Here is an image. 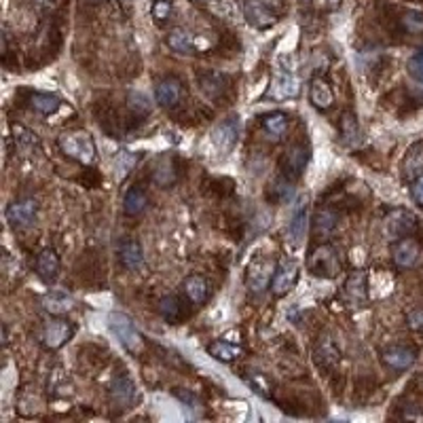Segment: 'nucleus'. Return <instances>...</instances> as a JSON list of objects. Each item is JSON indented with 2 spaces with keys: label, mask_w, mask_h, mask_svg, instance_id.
<instances>
[{
  "label": "nucleus",
  "mask_w": 423,
  "mask_h": 423,
  "mask_svg": "<svg viewBox=\"0 0 423 423\" xmlns=\"http://www.w3.org/2000/svg\"><path fill=\"white\" fill-rule=\"evenodd\" d=\"M406 70L417 83H423V49H419V51H415L410 55V60L406 64Z\"/></svg>",
  "instance_id": "obj_38"
},
{
  "label": "nucleus",
  "mask_w": 423,
  "mask_h": 423,
  "mask_svg": "<svg viewBox=\"0 0 423 423\" xmlns=\"http://www.w3.org/2000/svg\"><path fill=\"white\" fill-rule=\"evenodd\" d=\"M294 180L286 178L284 174H279L267 188V199L275 205H284V203H292L294 201Z\"/></svg>",
  "instance_id": "obj_26"
},
{
  "label": "nucleus",
  "mask_w": 423,
  "mask_h": 423,
  "mask_svg": "<svg viewBox=\"0 0 423 423\" xmlns=\"http://www.w3.org/2000/svg\"><path fill=\"white\" fill-rule=\"evenodd\" d=\"M402 26H404L406 32H421V30H423V13L408 11V13L402 18Z\"/></svg>",
  "instance_id": "obj_40"
},
{
  "label": "nucleus",
  "mask_w": 423,
  "mask_h": 423,
  "mask_svg": "<svg viewBox=\"0 0 423 423\" xmlns=\"http://www.w3.org/2000/svg\"><path fill=\"white\" fill-rule=\"evenodd\" d=\"M188 300V298H186ZM186 300L176 296V294H169V296H163L157 305V311L159 315L163 317L165 322L169 324H180L184 317H188V307H186Z\"/></svg>",
  "instance_id": "obj_22"
},
{
  "label": "nucleus",
  "mask_w": 423,
  "mask_h": 423,
  "mask_svg": "<svg viewBox=\"0 0 423 423\" xmlns=\"http://www.w3.org/2000/svg\"><path fill=\"white\" fill-rule=\"evenodd\" d=\"M275 263L267 256H256L248 271H246V288L252 292V294H263L267 288H271V279H273V273H275Z\"/></svg>",
  "instance_id": "obj_6"
},
{
  "label": "nucleus",
  "mask_w": 423,
  "mask_h": 423,
  "mask_svg": "<svg viewBox=\"0 0 423 423\" xmlns=\"http://www.w3.org/2000/svg\"><path fill=\"white\" fill-rule=\"evenodd\" d=\"M339 134L345 146H356L360 142V121L352 109H345L339 119Z\"/></svg>",
  "instance_id": "obj_28"
},
{
  "label": "nucleus",
  "mask_w": 423,
  "mask_h": 423,
  "mask_svg": "<svg viewBox=\"0 0 423 423\" xmlns=\"http://www.w3.org/2000/svg\"><path fill=\"white\" fill-rule=\"evenodd\" d=\"M57 146L60 151L83 163V165H91L97 157V148H95V140L89 132H70V134H62L57 138Z\"/></svg>",
  "instance_id": "obj_2"
},
{
  "label": "nucleus",
  "mask_w": 423,
  "mask_h": 423,
  "mask_svg": "<svg viewBox=\"0 0 423 423\" xmlns=\"http://www.w3.org/2000/svg\"><path fill=\"white\" fill-rule=\"evenodd\" d=\"M381 360L391 370H406L417 362V352L406 345H389L381 352Z\"/></svg>",
  "instance_id": "obj_17"
},
{
  "label": "nucleus",
  "mask_w": 423,
  "mask_h": 423,
  "mask_svg": "<svg viewBox=\"0 0 423 423\" xmlns=\"http://www.w3.org/2000/svg\"><path fill=\"white\" fill-rule=\"evenodd\" d=\"M410 197L415 199V203L423 205V176L410 182Z\"/></svg>",
  "instance_id": "obj_42"
},
{
  "label": "nucleus",
  "mask_w": 423,
  "mask_h": 423,
  "mask_svg": "<svg viewBox=\"0 0 423 423\" xmlns=\"http://www.w3.org/2000/svg\"><path fill=\"white\" fill-rule=\"evenodd\" d=\"M244 18L256 30H269L277 24L279 13L273 7L271 0H246L244 3Z\"/></svg>",
  "instance_id": "obj_5"
},
{
  "label": "nucleus",
  "mask_w": 423,
  "mask_h": 423,
  "mask_svg": "<svg viewBox=\"0 0 423 423\" xmlns=\"http://www.w3.org/2000/svg\"><path fill=\"white\" fill-rule=\"evenodd\" d=\"M119 261L127 271H138L144 265V250L138 240H125L119 248Z\"/></svg>",
  "instance_id": "obj_29"
},
{
  "label": "nucleus",
  "mask_w": 423,
  "mask_h": 423,
  "mask_svg": "<svg viewBox=\"0 0 423 423\" xmlns=\"http://www.w3.org/2000/svg\"><path fill=\"white\" fill-rule=\"evenodd\" d=\"M311 225H313V235H317V237H320V235L322 237L333 235L337 225H339V214L333 207H320L313 214Z\"/></svg>",
  "instance_id": "obj_30"
},
{
  "label": "nucleus",
  "mask_w": 423,
  "mask_h": 423,
  "mask_svg": "<svg viewBox=\"0 0 423 423\" xmlns=\"http://www.w3.org/2000/svg\"><path fill=\"white\" fill-rule=\"evenodd\" d=\"M36 275L45 282V284H53L60 275V269H62V261H60V254L53 250V248H43L39 254H36Z\"/></svg>",
  "instance_id": "obj_20"
},
{
  "label": "nucleus",
  "mask_w": 423,
  "mask_h": 423,
  "mask_svg": "<svg viewBox=\"0 0 423 423\" xmlns=\"http://www.w3.org/2000/svg\"><path fill=\"white\" fill-rule=\"evenodd\" d=\"M383 231L391 242L408 237L417 231V216L408 207H394L383 221Z\"/></svg>",
  "instance_id": "obj_4"
},
{
  "label": "nucleus",
  "mask_w": 423,
  "mask_h": 423,
  "mask_svg": "<svg viewBox=\"0 0 423 423\" xmlns=\"http://www.w3.org/2000/svg\"><path fill=\"white\" fill-rule=\"evenodd\" d=\"M165 43H167V47H169L172 51L182 53V55H186V53L193 51V34H190L188 30H184V28H174V30H169Z\"/></svg>",
  "instance_id": "obj_35"
},
{
  "label": "nucleus",
  "mask_w": 423,
  "mask_h": 423,
  "mask_svg": "<svg viewBox=\"0 0 423 423\" xmlns=\"http://www.w3.org/2000/svg\"><path fill=\"white\" fill-rule=\"evenodd\" d=\"M368 275L366 271L358 269V271H352L343 284V300L347 307L352 309H360V307H366L368 305Z\"/></svg>",
  "instance_id": "obj_10"
},
{
  "label": "nucleus",
  "mask_w": 423,
  "mask_h": 423,
  "mask_svg": "<svg viewBox=\"0 0 423 423\" xmlns=\"http://www.w3.org/2000/svg\"><path fill=\"white\" fill-rule=\"evenodd\" d=\"M307 227H309V209H307V199L303 197V199H298V205L294 207L292 219L288 223V240L294 246H298L305 240Z\"/></svg>",
  "instance_id": "obj_23"
},
{
  "label": "nucleus",
  "mask_w": 423,
  "mask_h": 423,
  "mask_svg": "<svg viewBox=\"0 0 423 423\" xmlns=\"http://www.w3.org/2000/svg\"><path fill=\"white\" fill-rule=\"evenodd\" d=\"M11 138L15 144V151L24 157H32L41 148V138L32 130H28L22 123H11Z\"/></svg>",
  "instance_id": "obj_21"
},
{
  "label": "nucleus",
  "mask_w": 423,
  "mask_h": 423,
  "mask_svg": "<svg viewBox=\"0 0 423 423\" xmlns=\"http://www.w3.org/2000/svg\"><path fill=\"white\" fill-rule=\"evenodd\" d=\"M207 354L214 358V360H219V362H233V360H237L244 354V349L240 345L231 343V341L216 339V341H212L207 345Z\"/></svg>",
  "instance_id": "obj_33"
},
{
  "label": "nucleus",
  "mask_w": 423,
  "mask_h": 423,
  "mask_svg": "<svg viewBox=\"0 0 423 423\" xmlns=\"http://www.w3.org/2000/svg\"><path fill=\"white\" fill-rule=\"evenodd\" d=\"M309 99L317 111H331L335 106V91L328 78L313 76L309 83Z\"/></svg>",
  "instance_id": "obj_18"
},
{
  "label": "nucleus",
  "mask_w": 423,
  "mask_h": 423,
  "mask_svg": "<svg viewBox=\"0 0 423 423\" xmlns=\"http://www.w3.org/2000/svg\"><path fill=\"white\" fill-rule=\"evenodd\" d=\"M3 345L5 347L9 345V326L7 324H3Z\"/></svg>",
  "instance_id": "obj_45"
},
{
  "label": "nucleus",
  "mask_w": 423,
  "mask_h": 423,
  "mask_svg": "<svg viewBox=\"0 0 423 423\" xmlns=\"http://www.w3.org/2000/svg\"><path fill=\"white\" fill-rule=\"evenodd\" d=\"M423 176V142H415L408 146L402 163H400V178L402 182L410 184Z\"/></svg>",
  "instance_id": "obj_15"
},
{
  "label": "nucleus",
  "mask_w": 423,
  "mask_h": 423,
  "mask_svg": "<svg viewBox=\"0 0 423 423\" xmlns=\"http://www.w3.org/2000/svg\"><path fill=\"white\" fill-rule=\"evenodd\" d=\"M72 337H74V326L68 320H64V317H53V320L45 324L41 333V345L49 352H55L64 347Z\"/></svg>",
  "instance_id": "obj_11"
},
{
  "label": "nucleus",
  "mask_w": 423,
  "mask_h": 423,
  "mask_svg": "<svg viewBox=\"0 0 423 423\" xmlns=\"http://www.w3.org/2000/svg\"><path fill=\"white\" fill-rule=\"evenodd\" d=\"M240 132H242V121H240V115H231L227 117L225 121H221L214 132H212V142L214 146L221 151V153H231L233 146L237 144L240 140Z\"/></svg>",
  "instance_id": "obj_13"
},
{
  "label": "nucleus",
  "mask_w": 423,
  "mask_h": 423,
  "mask_svg": "<svg viewBox=\"0 0 423 423\" xmlns=\"http://www.w3.org/2000/svg\"><path fill=\"white\" fill-rule=\"evenodd\" d=\"M199 3H205V0H199Z\"/></svg>",
  "instance_id": "obj_47"
},
{
  "label": "nucleus",
  "mask_w": 423,
  "mask_h": 423,
  "mask_svg": "<svg viewBox=\"0 0 423 423\" xmlns=\"http://www.w3.org/2000/svg\"><path fill=\"white\" fill-rule=\"evenodd\" d=\"M182 95H184V87L174 76L159 81L155 87V102L161 106V109H176V106L182 102Z\"/></svg>",
  "instance_id": "obj_16"
},
{
  "label": "nucleus",
  "mask_w": 423,
  "mask_h": 423,
  "mask_svg": "<svg viewBox=\"0 0 423 423\" xmlns=\"http://www.w3.org/2000/svg\"><path fill=\"white\" fill-rule=\"evenodd\" d=\"M36 219H39V201L32 197L18 199L7 207V221L15 229H28L36 223Z\"/></svg>",
  "instance_id": "obj_12"
},
{
  "label": "nucleus",
  "mask_w": 423,
  "mask_h": 423,
  "mask_svg": "<svg viewBox=\"0 0 423 423\" xmlns=\"http://www.w3.org/2000/svg\"><path fill=\"white\" fill-rule=\"evenodd\" d=\"M148 203H151L148 193L142 186H132L123 195V212H125L127 216H140V214H144Z\"/></svg>",
  "instance_id": "obj_31"
},
{
  "label": "nucleus",
  "mask_w": 423,
  "mask_h": 423,
  "mask_svg": "<svg viewBox=\"0 0 423 423\" xmlns=\"http://www.w3.org/2000/svg\"><path fill=\"white\" fill-rule=\"evenodd\" d=\"M138 159H140V155L130 153V151H121V153L115 157V169H117V178H119V180L127 178V176L132 174V169L136 167Z\"/></svg>",
  "instance_id": "obj_37"
},
{
  "label": "nucleus",
  "mask_w": 423,
  "mask_h": 423,
  "mask_svg": "<svg viewBox=\"0 0 423 423\" xmlns=\"http://www.w3.org/2000/svg\"><path fill=\"white\" fill-rule=\"evenodd\" d=\"M151 15H153L159 24L167 22L169 15H172V0H155L153 7H151Z\"/></svg>",
  "instance_id": "obj_39"
},
{
  "label": "nucleus",
  "mask_w": 423,
  "mask_h": 423,
  "mask_svg": "<svg viewBox=\"0 0 423 423\" xmlns=\"http://www.w3.org/2000/svg\"><path fill=\"white\" fill-rule=\"evenodd\" d=\"M343 5V0H317V7L322 11H337Z\"/></svg>",
  "instance_id": "obj_43"
},
{
  "label": "nucleus",
  "mask_w": 423,
  "mask_h": 423,
  "mask_svg": "<svg viewBox=\"0 0 423 423\" xmlns=\"http://www.w3.org/2000/svg\"><path fill=\"white\" fill-rule=\"evenodd\" d=\"M313 358H315V364L320 368L331 370L341 362V349H339V345H337V341L333 337L324 335V337H320V341L315 343Z\"/></svg>",
  "instance_id": "obj_19"
},
{
  "label": "nucleus",
  "mask_w": 423,
  "mask_h": 423,
  "mask_svg": "<svg viewBox=\"0 0 423 423\" xmlns=\"http://www.w3.org/2000/svg\"><path fill=\"white\" fill-rule=\"evenodd\" d=\"M182 294L193 305H203L209 298V284L203 275H188L182 282Z\"/></svg>",
  "instance_id": "obj_27"
},
{
  "label": "nucleus",
  "mask_w": 423,
  "mask_h": 423,
  "mask_svg": "<svg viewBox=\"0 0 423 423\" xmlns=\"http://www.w3.org/2000/svg\"><path fill=\"white\" fill-rule=\"evenodd\" d=\"M303 5H309V3H313V0H300Z\"/></svg>",
  "instance_id": "obj_46"
},
{
  "label": "nucleus",
  "mask_w": 423,
  "mask_h": 423,
  "mask_svg": "<svg viewBox=\"0 0 423 423\" xmlns=\"http://www.w3.org/2000/svg\"><path fill=\"white\" fill-rule=\"evenodd\" d=\"M307 271H309L313 277L335 279V277L343 271L341 252H339L333 244L317 246V248L309 254V258H307Z\"/></svg>",
  "instance_id": "obj_1"
},
{
  "label": "nucleus",
  "mask_w": 423,
  "mask_h": 423,
  "mask_svg": "<svg viewBox=\"0 0 423 423\" xmlns=\"http://www.w3.org/2000/svg\"><path fill=\"white\" fill-rule=\"evenodd\" d=\"M298 275H300V265L298 261L290 258V256H284L277 261V267H275V273H273V279H271V292L273 296H286L298 282Z\"/></svg>",
  "instance_id": "obj_9"
},
{
  "label": "nucleus",
  "mask_w": 423,
  "mask_h": 423,
  "mask_svg": "<svg viewBox=\"0 0 423 423\" xmlns=\"http://www.w3.org/2000/svg\"><path fill=\"white\" fill-rule=\"evenodd\" d=\"M309 159H311V148H309V144L296 142V144H292V146L282 155V159H279V174H284L286 178H290V180L296 182V180L303 176V172H305Z\"/></svg>",
  "instance_id": "obj_8"
},
{
  "label": "nucleus",
  "mask_w": 423,
  "mask_h": 423,
  "mask_svg": "<svg viewBox=\"0 0 423 423\" xmlns=\"http://www.w3.org/2000/svg\"><path fill=\"white\" fill-rule=\"evenodd\" d=\"M419 258H421V246L410 235L402 237V240H396L391 244V261L396 263V267L410 269V267H415L419 263Z\"/></svg>",
  "instance_id": "obj_14"
},
{
  "label": "nucleus",
  "mask_w": 423,
  "mask_h": 423,
  "mask_svg": "<svg viewBox=\"0 0 423 423\" xmlns=\"http://www.w3.org/2000/svg\"><path fill=\"white\" fill-rule=\"evenodd\" d=\"M298 93H300V78L296 76V72L292 68L279 66L277 72H275L273 83L265 91V97H271L275 102H284V99L296 97Z\"/></svg>",
  "instance_id": "obj_7"
},
{
  "label": "nucleus",
  "mask_w": 423,
  "mask_h": 423,
  "mask_svg": "<svg viewBox=\"0 0 423 423\" xmlns=\"http://www.w3.org/2000/svg\"><path fill=\"white\" fill-rule=\"evenodd\" d=\"M28 104H30V109H32L34 113L49 117V115H53V113L60 111L62 99H60L57 95H51V93H32V95L28 97Z\"/></svg>",
  "instance_id": "obj_34"
},
{
  "label": "nucleus",
  "mask_w": 423,
  "mask_h": 423,
  "mask_svg": "<svg viewBox=\"0 0 423 423\" xmlns=\"http://www.w3.org/2000/svg\"><path fill=\"white\" fill-rule=\"evenodd\" d=\"M406 324L410 331L423 335V307H415L406 313Z\"/></svg>",
  "instance_id": "obj_41"
},
{
  "label": "nucleus",
  "mask_w": 423,
  "mask_h": 423,
  "mask_svg": "<svg viewBox=\"0 0 423 423\" xmlns=\"http://www.w3.org/2000/svg\"><path fill=\"white\" fill-rule=\"evenodd\" d=\"M72 305H74V298L64 290H49L43 296V309L49 311L51 315H64L72 309Z\"/></svg>",
  "instance_id": "obj_32"
},
{
  "label": "nucleus",
  "mask_w": 423,
  "mask_h": 423,
  "mask_svg": "<svg viewBox=\"0 0 423 423\" xmlns=\"http://www.w3.org/2000/svg\"><path fill=\"white\" fill-rule=\"evenodd\" d=\"M34 5L39 9H53L57 5V0H34Z\"/></svg>",
  "instance_id": "obj_44"
},
{
  "label": "nucleus",
  "mask_w": 423,
  "mask_h": 423,
  "mask_svg": "<svg viewBox=\"0 0 423 423\" xmlns=\"http://www.w3.org/2000/svg\"><path fill=\"white\" fill-rule=\"evenodd\" d=\"M261 127L263 132L267 134L269 140L273 142H279L284 140V136L288 134V127H290V117L282 111H275V113H267L261 117Z\"/></svg>",
  "instance_id": "obj_24"
},
{
  "label": "nucleus",
  "mask_w": 423,
  "mask_h": 423,
  "mask_svg": "<svg viewBox=\"0 0 423 423\" xmlns=\"http://www.w3.org/2000/svg\"><path fill=\"white\" fill-rule=\"evenodd\" d=\"M109 328L113 331V335L121 341V345H123L127 352L136 354V352L142 349V335H140L138 328L134 326V322H132L130 315H125V313H121V311H113V313L109 315Z\"/></svg>",
  "instance_id": "obj_3"
},
{
  "label": "nucleus",
  "mask_w": 423,
  "mask_h": 423,
  "mask_svg": "<svg viewBox=\"0 0 423 423\" xmlns=\"http://www.w3.org/2000/svg\"><path fill=\"white\" fill-rule=\"evenodd\" d=\"M111 400L121 408H132L138 400V387L130 377H119L111 385Z\"/></svg>",
  "instance_id": "obj_25"
},
{
  "label": "nucleus",
  "mask_w": 423,
  "mask_h": 423,
  "mask_svg": "<svg viewBox=\"0 0 423 423\" xmlns=\"http://www.w3.org/2000/svg\"><path fill=\"white\" fill-rule=\"evenodd\" d=\"M127 109L136 115V117H148L153 111V102L146 93L142 91H130L127 93Z\"/></svg>",
  "instance_id": "obj_36"
}]
</instances>
